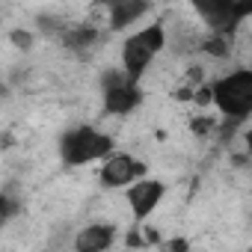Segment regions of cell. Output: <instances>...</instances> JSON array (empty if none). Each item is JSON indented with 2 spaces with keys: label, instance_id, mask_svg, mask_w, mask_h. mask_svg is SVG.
I'll return each instance as SVG.
<instances>
[{
  "label": "cell",
  "instance_id": "1",
  "mask_svg": "<svg viewBox=\"0 0 252 252\" xmlns=\"http://www.w3.org/2000/svg\"><path fill=\"white\" fill-rule=\"evenodd\" d=\"M116 155V143L110 134L89 128V125H77V128L65 131L60 137V160L63 166H86L95 160H107Z\"/></svg>",
  "mask_w": 252,
  "mask_h": 252
},
{
  "label": "cell",
  "instance_id": "2",
  "mask_svg": "<svg viewBox=\"0 0 252 252\" xmlns=\"http://www.w3.org/2000/svg\"><path fill=\"white\" fill-rule=\"evenodd\" d=\"M214 89V107L222 113V119L246 122L252 116V68H234L211 83Z\"/></svg>",
  "mask_w": 252,
  "mask_h": 252
},
{
  "label": "cell",
  "instance_id": "3",
  "mask_svg": "<svg viewBox=\"0 0 252 252\" xmlns=\"http://www.w3.org/2000/svg\"><path fill=\"white\" fill-rule=\"evenodd\" d=\"M193 12L202 18L208 33L225 36V39L234 42L237 27L246 18H252V3H243V0H196Z\"/></svg>",
  "mask_w": 252,
  "mask_h": 252
},
{
  "label": "cell",
  "instance_id": "4",
  "mask_svg": "<svg viewBox=\"0 0 252 252\" xmlns=\"http://www.w3.org/2000/svg\"><path fill=\"white\" fill-rule=\"evenodd\" d=\"M101 101H104V116H128L140 107L143 89L125 71L107 68L101 71Z\"/></svg>",
  "mask_w": 252,
  "mask_h": 252
},
{
  "label": "cell",
  "instance_id": "5",
  "mask_svg": "<svg viewBox=\"0 0 252 252\" xmlns=\"http://www.w3.org/2000/svg\"><path fill=\"white\" fill-rule=\"evenodd\" d=\"M146 163L128 152H116L113 158H107L98 169V181L101 187H110V190H119V187H134L137 181L149 178L146 175Z\"/></svg>",
  "mask_w": 252,
  "mask_h": 252
},
{
  "label": "cell",
  "instance_id": "6",
  "mask_svg": "<svg viewBox=\"0 0 252 252\" xmlns=\"http://www.w3.org/2000/svg\"><path fill=\"white\" fill-rule=\"evenodd\" d=\"M163 196H166V184L158 181V178H143L134 187L125 190V199H128V208H131V214H134L137 222L149 220L152 211L163 202Z\"/></svg>",
  "mask_w": 252,
  "mask_h": 252
},
{
  "label": "cell",
  "instance_id": "7",
  "mask_svg": "<svg viewBox=\"0 0 252 252\" xmlns=\"http://www.w3.org/2000/svg\"><path fill=\"white\" fill-rule=\"evenodd\" d=\"M119 237L113 222H89L74 234V252H107Z\"/></svg>",
  "mask_w": 252,
  "mask_h": 252
},
{
  "label": "cell",
  "instance_id": "8",
  "mask_svg": "<svg viewBox=\"0 0 252 252\" xmlns=\"http://www.w3.org/2000/svg\"><path fill=\"white\" fill-rule=\"evenodd\" d=\"M152 3H146V0H116V3L107 6V27L113 33L125 30V27H131L137 24L143 15H149Z\"/></svg>",
  "mask_w": 252,
  "mask_h": 252
},
{
  "label": "cell",
  "instance_id": "9",
  "mask_svg": "<svg viewBox=\"0 0 252 252\" xmlns=\"http://www.w3.org/2000/svg\"><path fill=\"white\" fill-rule=\"evenodd\" d=\"M152 60H155V54H152V51H146L134 36H128V39L122 42V71L128 74L134 83H140V80H143V74L149 71Z\"/></svg>",
  "mask_w": 252,
  "mask_h": 252
},
{
  "label": "cell",
  "instance_id": "10",
  "mask_svg": "<svg viewBox=\"0 0 252 252\" xmlns=\"http://www.w3.org/2000/svg\"><path fill=\"white\" fill-rule=\"evenodd\" d=\"M101 42V30L95 24H71L65 33H63V45L74 54H86L92 51L95 45Z\"/></svg>",
  "mask_w": 252,
  "mask_h": 252
},
{
  "label": "cell",
  "instance_id": "11",
  "mask_svg": "<svg viewBox=\"0 0 252 252\" xmlns=\"http://www.w3.org/2000/svg\"><path fill=\"white\" fill-rule=\"evenodd\" d=\"M231 48H234V42L225 39V36L208 33L205 39H199V51L208 54V57H214V60H228V57H231Z\"/></svg>",
  "mask_w": 252,
  "mask_h": 252
},
{
  "label": "cell",
  "instance_id": "12",
  "mask_svg": "<svg viewBox=\"0 0 252 252\" xmlns=\"http://www.w3.org/2000/svg\"><path fill=\"white\" fill-rule=\"evenodd\" d=\"M190 131H193L196 137H211V134H217V131H220V119H214V116L202 113V116L190 119Z\"/></svg>",
  "mask_w": 252,
  "mask_h": 252
},
{
  "label": "cell",
  "instance_id": "13",
  "mask_svg": "<svg viewBox=\"0 0 252 252\" xmlns=\"http://www.w3.org/2000/svg\"><path fill=\"white\" fill-rule=\"evenodd\" d=\"M9 42H12L15 48H21V51H30V48H33V33L24 30V27H15V30L9 33Z\"/></svg>",
  "mask_w": 252,
  "mask_h": 252
},
{
  "label": "cell",
  "instance_id": "14",
  "mask_svg": "<svg viewBox=\"0 0 252 252\" xmlns=\"http://www.w3.org/2000/svg\"><path fill=\"white\" fill-rule=\"evenodd\" d=\"M18 211H21V205L15 202V196H12V193H3V199H0V214H3V220H6V222L15 220Z\"/></svg>",
  "mask_w": 252,
  "mask_h": 252
},
{
  "label": "cell",
  "instance_id": "15",
  "mask_svg": "<svg viewBox=\"0 0 252 252\" xmlns=\"http://www.w3.org/2000/svg\"><path fill=\"white\" fill-rule=\"evenodd\" d=\"M158 249L160 252H190V240L187 237H163V243Z\"/></svg>",
  "mask_w": 252,
  "mask_h": 252
},
{
  "label": "cell",
  "instance_id": "16",
  "mask_svg": "<svg viewBox=\"0 0 252 252\" xmlns=\"http://www.w3.org/2000/svg\"><path fill=\"white\" fill-rule=\"evenodd\" d=\"M193 104H199V107H205V104H214V89H211V83H205V86H199V89H196V95H193Z\"/></svg>",
  "mask_w": 252,
  "mask_h": 252
},
{
  "label": "cell",
  "instance_id": "17",
  "mask_svg": "<svg viewBox=\"0 0 252 252\" xmlns=\"http://www.w3.org/2000/svg\"><path fill=\"white\" fill-rule=\"evenodd\" d=\"M243 149H246V158L252 160V131H246V134H243Z\"/></svg>",
  "mask_w": 252,
  "mask_h": 252
}]
</instances>
